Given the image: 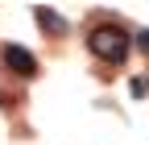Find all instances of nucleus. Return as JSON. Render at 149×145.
<instances>
[{
	"instance_id": "f257e3e1",
	"label": "nucleus",
	"mask_w": 149,
	"mask_h": 145,
	"mask_svg": "<svg viewBox=\"0 0 149 145\" xmlns=\"http://www.w3.org/2000/svg\"><path fill=\"white\" fill-rule=\"evenodd\" d=\"M91 54L104 62H124V54H128V33L120 25H95L91 29V38H87Z\"/></svg>"
},
{
	"instance_id": "f03ea898",
	"label": "nucleus",
	"mask_w": 149,
	"mask_h": 145,
	"mask_svg": "<svg viewBox=\"0 0 149 145\" xmlns=\"http://www.w3.org/2000/svg\"><path fill=\"white\" fill-rule=\"evenodd\" d=\"M4 62L17 70V75H37V58H33V54L25 50V46H4Z\"/></svg>"
},
{
	"instance_id": "7ed1b4c3",
	"label": "nucleus",
	"mask_w": 149,
	"mask_h": 145,
	"mask_svg": "<svg viewBox=\"0 0 149 145\" xmlns=\"http://www.w3.org/2000/svg\"><path fill=\"white\" fill-rule=\"evenodd\" d=\"M37 25L50 29V33H66V21H62L58 13H50V8H37Z\"/></svg>"
},
{
	"instance_id": "20e7f679",
	"label": "nucleus",
	"mask_w": 149,
	"mask_h": 145,
	"mask_svg": "<svg viewBox=\"0 0 149 145\" xmlns=\"http://www.w3.org/2000/svg\"><path fill=\"white\" fill-rule=\"evenodd\" d=\"M137 42H141V50L149 54V29H145V33H137Z\"/></svg>"
}]
</instances>
